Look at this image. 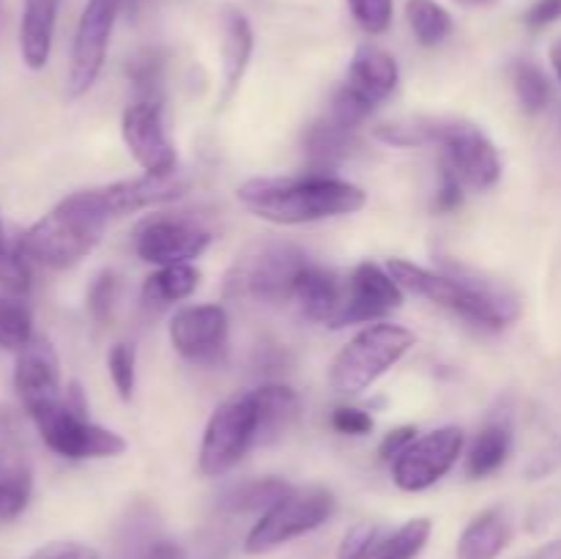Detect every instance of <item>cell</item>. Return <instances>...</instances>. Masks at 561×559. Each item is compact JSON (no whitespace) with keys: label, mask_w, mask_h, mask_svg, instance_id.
<instances>
[{"label":"cell","mask_w":561,"mask_h":559,"mask_svg":"<svg viewBox=\"0 0 561 559\" xmlns=\"http://www.w3.org/2000/svg\"><path fill=\"white\" fill-rule=\"evenodd\" d=\"M236 201L268 223L305 225L359 212L367 195L351 181L310 173L296 179H250L236 190Z\"/></svg>","instance_id":"cell-1"},{"label":"cell","mask_w":561,"mask_h":559,"mask_svg":"<svg viewBox=\"0 0 561 559\" xmlns=\"http://www.w3.org/2000/svg\"><path fill=\"white\" fill-rule=\"evenodd\" d=\"M142 559H190V557H186L184 548L175 546V543L159 540V543H153L146 554H142Z\"/></svg>","instance_id":"cell-43"},{"label":"cell","mask_w":561,"mask_h":559,"mask_svg":"<svg viewBox=\"0 0 561 559\" xmlns=\"http://www.w3.org/2000/svg\"><path fill=\"white\" fill-rule=\"evenodd\" d=\"M436 142L444 148V159L453 164L466 186L491 190L502 179V159L480 126L469 121L438 118Z\"/></svg>","instance_id":"cell-11"},{"label":"cell","mask_w":561,"mask_h":559,"mask_svg":"<svg viewBox=\"0 0 561 559\" xmlns=\"http://www.w3.org/2000/svg\"><path fill=\"white\" fill-rule=\"evenodd\" d=\"M463 181L460 175L455 173L453 164L442 157V179H438V190H436V201H433V208L438 214H449L463 203Z\"/></svg>","instance_id":"cell-38"},{"label":"cell","mask_w":561,"mask_h":559,"mask_svg":"<svg viewBox=\"0 0 561 559\" xmlns=\"http://www.w3.org/2000/svg\"><path fill=\"white\" fill-rule=\"evenodd\" d=\"M201 283V272L192 263H175V266H159V272L148 274L142 283V301L146 307L162 310L195 294Z\"/></svg>","instance_id":"cell-26"},{"label":"cell","mask_w":561,"mask_h":559,"mask_svg":"<svg viewBox=\"0 0 561 559\" xmlns=\"http://www.w3.org/2000/svg\"><path fill=\"white\" fill-rule=\"evenodd\" d=\"M387 272L409 294L422 296L433 305L449 307V310L460 312L463 318L482 323V327L502 329L520 316L518 296L502 285L485 283V280L449 277V274L431 272V269L416 266L403 258H392L387 263Z\"/></svg>","instance_id":"cell-3"},{"label":"cell","mask_w":561,"mask_h":559,"mask_svg":"<svg viewBox=\"0 0 561 559\" xmlns=\"http://www.w3.org/2000/svg\"><path fill=\"white\" fill-rule=\"evenodd\" d=\"M348 5L354 20L362 25V31L373 33V36H378V33H383L392 25V0H348Z\"/></svg>","instance_id":"cell-37"},{"label":"cell","mask_w":561,"mask_h":559,"mask_svg":"<svg viewBox=\"0 0 561 559\" xmlns=\"http://www.w3.org/2000/svg\"><path fill=\"white\" fill-rule=\"evenodd\" d=\"M294 299L299 301L301 312H305L310 321L329 323V318L337 310L340 299H343V285L337 283L332 272L321 266H307L305 272L296 280Z\"/></svg>","instance_id":"cell-25"},{"label":"cell","mask_w":561,"mask_h":559,"mask_svg":"<svg viewBox=\"0 0 561 559\" xmlns=\"http://www.w3.org/2000/svg\"><path fill=\"white\" fill-rule=\"evenodd\" d=\"M387 540L383 529L370 521H359L343 535L337 546V559H376L378 548Z\"/></svg>","instance_id":"cell-34"},{"label":"cell","mask_w":561,"mask_h":559,"mask_svg":"<svg viewBox=\"0 0 561 559\" xmlns=\"http://www.w3.org/2000/svg\"><path fill=\"white\" fill-rule=\"evenodd\" d=\"M211 244V233L201 225L181 217H151L137 228V255L153 266H175L192 263Z\"/></svg>","instance_id":"cell-14"},{"label":"cell","mask_w":561,"mask_h":559,"mask_svg":"<svg viewBox=\"0 0 561 559\" xmlns=\"http://www.w3.org/2000/svg\"><path fill=\"white\" fill-rule=\"evenodd\" d=\"M405 20L414 31L416 42L425 44V47L442 44L455 27L453 14L444 5H438L436 0H409L405 3Z\"/></svg>","instance_id":"cell-29"},{"label":"cell","mask_w":561,"mask_h":559,"mask_svg":"<svg viewBox=\"0 0 561 559\" xmlns=\"http://www.w3.org/2000/svg\"><path fill=\"white\" fill-rule=\"evenodd\" d=\"M513 540V526L502 510H485L458 537L455 557L458 559H499Z\"/></svg>","instance_id":"cell-22"},{"label":"cell","mask_w":561,"mask_h":559,"mask_svg":"<svg viewBox=\"0 0 561 559\" xmlns=\"http://www.w3.org/2000/svg\"><path fill=\"white\" fill-rule=\"evenodd\" d=\"M513 88L518 93V102L529 113H540L548 102H551V82H548L546 71L537 64L520 60L513 69Z\"/></svg>","instance_id":"cell-32"},{"label":"cell","mask_w":561,"mask_h":559,"mask_svg":"<svg viewBox=\"0 0 561 559\" xmlns=\"http://www.w3.org/2000/svg\"><path fill=\"white\" fill-rule=\"evenodd\" d=\"M400 305H403V288L394 283L392 274L378 263L365 261L351 272L348 285L343 288V299L327 327L345 329L351 323L381 321Z\"/></svg>","instance_id":"cell-12"},{"label":"cell","mask_w":561,"mask_h":559,"mask_svg":"<svg viewBox=\"0 0 561 559\" xmlns=\"http://www.w3.org/2000/svg\"><path fill=\"white\" fill-rule=\"evenodd\" d=\"M334 493L321 486L290 488L274 507H268L261 518L252 524L244 540L247 554H268L307 532L327 524L334 513Z\"/></svg>","instance_id":"cell-7"},{"label":"cell","mask_w":561,"mask_h":559,"mask_svg":"<svg viewBox=\"0 0 561 559\" xmlns=\"http://www.w3.org/2000/svg\"><path fill=\"white\" fill-rule=\"evenodd\" d=\"M416 338L411 329L398 323H370L334 356L329 384L340 395H359L392 370L411 349Z\"/></svg>","instance_id":"cell-6"},{"label":"cell","mask_w":561,"mask_h":559,"mask_svg":"<svg viewBox=\"0 0 561 559\" xmlns=\"http://www.w3.org/2000/svg\"><path fill=\"white\" fill-rule=\"evenodd\" d=\"M290 491V486L279 477H255V480H247L241 486H236L228 493L225 504L233 513H266L268 507L279 502L285 493Z\"/></svg>","instance_id":"cell-28"},{"label":"cell","mask_w":561,"mask_h":559,"mask_svg":"<svg viewBox=\"0 0 561 559\" xmlns=\"http://www.w3.org/2000/svg\"><path fill=\"white\" fill-rule=\"evenodd\" d=\"M33 338V316L20 296L0 290V349L20 351Z\"/></svg>","instance_id":"cell-30"},{"label":"cell","mask_w":561,"mask_h":559,"mask_svg":"<svg viewBox=\"0 0 561 559\" xmlns=\"http://www.w3.org/2000/svg\"><path fill=\"white\" fill-rule=\"evenodd\" d=\"M400 71L398 60L381 47H373V44H362L354 53L348 66V77H345L343 85L351 93L367 102L370 107L381 104L383 99L392 96V91L398 88Z\"/></svg>","instance_id":"cell-18"},{"label":"cell","mask_w":561,"mask_h":559,"mask_svg":"<svg viewBox=\"0 0 561 559\" xmlns=\"http://www.w3.org/2000/svg\"><path fill=\"white\" fill-rule=\"evenodd\" d=\"M121 135L126 148L146 173L168 175L179 170V157L162 124V107L157 102H135L124 110Z\"/></svg>","instance_id":"cell-15"},{"label":"cell","mask_w":561,"mask_h":559,"mask_svg":"<svg viewBox=\"0 0 561 559\" xmlns=\"http://www.w3.org/2000/svg\"><path fill=\"white\" fill-rule=\"evenodd\" d=\"M5 250H9V244H5V239H3V219H0V255H3Z\"/></svg>","instance_id":"cell-47"},{"label":"cell","mask_w":561,"mask_h":559,"mask_svg":"<svg viewBox=\"0 0 561 559\" xmlns=\"http://www.w3.org/2000/svg\"><path fill=\"white\" fill-rule=\"evenodd\" d=\"M0 20H3V0H0Z\"/></svg>","instance_id":"cell-48"},{"label":"cell","mask_w":561,"mask_h":559,"mask_svg":"<svg viewBox=\"0 0 561 559\" xmlns=\"http://www.w3.org/2000/svg\"><path fill=\"white\" fill-rule=\"evenodd\" d=\"M124 0H88L77 22L75 42H71L69 64V93L82 96L93 88L102 75L104 58H107L110 36H113L115 20Z\"/></svg>","instance_id":"cell-10"},{"label":"cell","mask_w":561,"mask_h":559,"mask_svg":"<svg viewBox=\"0 0 561 559\" xmlns=\"http://www.w3.org/2000/svg\"><path fill=\"white\" fill-rule=\"evenodd\" d=\"M510 449H513V431H510L507 422H491L471 442L469 455H466V469L471 477H491L493 471L507 464Z\"/></svg>","instance_id":"cell-27"},{"label":"cell","mask_w":561,"mask_h":559,"mask_svg":"<svg viewBox=\"0 0 561 559\" xmlns=\"http://www.w3.org/2000/svg\"><path fill=\"white\" fill-rule=\"evenodd\" d=\"M107 370L121 398L129 400L135 392V349L129 343H115L107 354Z\"/></svg>","instance_id":"cell-35"},{"label":"cell","mask_w":561,"mask_h":559,"mask_svg":"<svg viewBox=\"0 0 561 559\" xmlns=\"http://www.w3.org/2000/svg\"><path fill=\"white\" fill-rule=\"evenodd\" d=\"M433 532L431 518H411L405 521L400 529H394L392 535H387V540L378 548L376 559H416L422 554V548L427 546Z\"/></svg>","instance_id":"cell-31"},{"label":"cell","mask_w":561,"mask_h":559,"mask_svg":"<svg viewBox=\"0 0 561 559\" xmlns=\"http://www.w3.org/2000/svg\"><path fill=\"white\" fill-rule=\"evenodd\" d=\"M463 453V431L458 425H444L438 431L414 438L392 460V480L400 491H427L436 486Z\"/></svg>","instance_id":"cell-9"},{"label":"cell","mask_w":561,"mask_h":559,"mask_svg":"<svg viewBox=\"0 0 561 559\" xmlns=\"http://www.w3.org/2000/svg\"><path fill=\"white\" fill-rule=\"evenodd\" d=\"M107 223L110 214L104 212L99 190H80L31 225L22 233L20 250L27 261L47 269H69L99 244Z\"/></svg>","instance_id":"cell-2"},{"label":"cell","mask_w":561,"mask_h":559,"mask_svg":"<svg viewBox=\"0 0 561 559\" xmlns=\"http://www.w3.org/2000/svg\"><path fill=\"white\" fill-rule=\"evenodd\" d=\"M27 559H102L93 546L77 540H55L47 546L36 548Z\"/></svg>","instance_id":"cell-39"},{"label":"cell","mask_w":561,"mask_h":559,"mask_svg":"<svg viewBox=\"0 0 561 559\" xmlns=\"http://www.w3.org/2000/svg\"><path fill=\"white\" fill-rule=\"evenodd\" d=\"M458 3H463V5H491V3H496V0H458Z\"/></svg>","instance_id":"cell-46"},{"label":"cell","mask_w":561,"mask_h":559,"mask_svg":"<svg viewBox=\"0 0 561 559\" xmlns=\"http://www.w3.org/2000/svg\"><path fill=\"white\" fill-rule=\"evenodd\" d=\"M58 0H25L20 20V53L27 69H44L53 53Z\"/></svg>","instance_id":"cell-20"},{"label":"cell","mask_w":561,"mask_h":559,"mask_svg":"<svg viewBox=\"0 0 561 559\" xmlns=\"http://www.w3.org/2000/svg\"><path fill=\"white\" fill-rule=\"evenodd\" d=\"M99 197H102L104 212L110 214V219L124 217V214L142 212V208L162 206V203L179 201L190 190V181L175 170L168 175H140V179L129 181H115V184L96 186Z\"/></svg>","instance_id":"cell-17"},{"label":"cell","mask_w":561,"mask_h":559,"mask_svg":"<svg viewBox=\"0 0 561 559\" xmlns=\"http://www.w3.org/2000/svg\"><path fill=\"white\" fill-rule=\"evenodd\" d=\"M561 20V0H535V3L526 9L524 22L531 31H542V27L553 25Z\"/></svg>","instance_id":"cell-41"},{"label":"cell","mask_w":561,"mask_h":559,"mask_svg":"<svg viewBox=\"0 0 561 559\" xmlns=\"http://www.w3.org/2000/svg\"><path fill=\"white\" fill-rule=\"evenodd\" d=\"M436 129L438 118H403L392 121V124H381L376 129V135L383 142H392V146H431L436 142Z\"/></svg>","instance_id":"cell-33"},{"label":"cell","mask_w":561,"mask_h":559,"mask_svg":"<svg viewBox=\"0 0 561 559\" xmlns=\"http://www.w3.org/2000/svg\"><path fill=\"white\" fill-rule=\"evenodd\" d=\"M257 409L255 444H274L296 425L301 414V400L285 384H263L252 389Z\"/></svg>","instance_id":"cell-19"},{"label":"cell","mask_w":561,"mask_h":559,"mask_svg":"<svg viewBox=\"0 0 561 559\" xmlns=\"http://www.w3.org/2000/svg\"><path fill=\"white\" fill-rule=\"evenodd\" d=\"M551 64H553V71H557V77L561 82V38L559 42H553V47H551Z\"/></svg>","instance_id":"cell-45"},{"label":"cell","mask_w":561,"mask_h":559,"mask_svg":"<svg viewBox=\"0 0 561 559\" xmlns=\"http://www.w3.org/2000/svg\"><path fill=\"white\" fill-rule=\"evenodd\" d=\"M332 427L345 436H365L373 431V417L367 411L354 409V406H340L332 414Z\"/></svg>","instance_id":"cell-40"},{"label":"cell","mask_w":561,"mask_h":559,"mask_svg":"<svg viewBox=\"0 0 561 559\" xmlns=\"http://www.w3.org/2000/svg\"><path fill=\"white\" fill-rule=\"evenodd\" d=\"M118 301V277L113 272H102L88 288V310L99 323L110 321Z\"/></svg>","instance_id":"cell-36"},{"label":"cell","mask_w":561,"mask_h":559,"mask_svg":"<svg viewBox=\"0 0 561 559\" xmlns=\"http://www.w3.org/2000/svg\"><path fill=\"white\" fill-rule=\"evenodd\" d=\"M252 47H255V36H252V25L247 20L244 11L228 9L222 16V69H225V96L239 88L241 77H244L247 66H250Z\"/></svg>","instance_id":"cell-23"},{"label":"cell","mask_w":561,"mask_h":559,"mask_svg":"<svg viewBox=\"0 0 561 559\" xmlns=\"http://www.w3.org/2000/svg\"><path fill=\"white\" fill-rule=\"evenodd\" d=\"M170 343L195 365H219L230 345L228 310L222 305L184 307L170 321Z\"/></svg>","instance_id":"cell-13"},{"label":"cell","mask_w":561,"mask_h":559,"mask_svg":"<svg viewBox=\"0 0 561 559\" xmlns=\"http://www.w3.org/2000/svg\"><path fill=\"white\" fill-rule=\"evenodd\" d=\"M14 389L16 395H20L25 411H33L38 409V406L64 398L60 362L47 338L33 334V338L16 351Z\"/></svg>","instance_id":"cell-16"},{"label":"cell","mask_w":561,"mask_h":559,"mask_svg":"<svg viewBox=\"0 0 561 559\" xmlns=\"http://www.w3.org/2000/svg\"><path fill=\"white\" fill-rule=\"evenodd\" d=\"M257 431V409L252 392H236L225 398L208 417V425L203 431L201 455L197 466L206 477H219L233 469L247 449L255 447Z\"/></svg>","instance_id":"cell-8"},{"label":"cell","mask_w":561,"mask_h":559,"mask_svg":"<svg viewBox=\"0 0 561 559\" xmlns=\"http://www.w3.org/2000/svg\"><path fill=\"white\" fill-rule=\"evenodd\" d=\"M354 146L356 129L334 118L332 113L323 115L321 121H316L305 135V153L316 170L332 168V164L343 162Z\"/></svg>","instance_id":"cell-24"},{"label":"cell","mask_w":561,"mask_h":559,"mask_svg":"<svg viewBox=\"0 0 561 559\" xmlns=\"http://www.w3.org/2000/svg\"><path fill=\"white\" fill-rule=\"evenodd\" d=\"M33 497V469L14 444H0V524L20 518Z\"/></svg>","instance_id":"cell-21"},{"label":"cell","mask_w":561,"mask_h":559,"mask_svg":"<svg viewBox=\"0 0 561 559\" xmlns=\"http://www.w3.org/2000/svg\"><path fill=\"white\" fill-rule=\"evenodd\" d=\"M27 414L36 422L44 444L60 458H115L126 449V442L118 433L88 420L85 395L77 384H69L64 389V398L38 406Z\"/></svg>","instance_id":"cell-4"},{"label":"cell","mask_w":561,"mask_h":559,"mask_svg":"<svg viewBox=\"0 0 561 559\" xmlns=\"http://www.w3.org/2000/svg\"><path fill=\"white\" fill-rule=\"evenodd\" d=\"M414 438H416V427L411 425L394 427V431H389L387 436H383V442L378 444V455H381V460H394L411 442H414Z\"/></svg>","instance_id":"cell-42"},{"label":"cell","mask_w":561,"mask_h":559,"mask_svg":"<svg viewBox=\"0 0 561 559\" xmlns=\"http://www.w3.org/2000/svg\"><path fill=\"white\" fill-rule=\"evenodd\" d=\"M529 559H561V540H551L537 548Z\"/></svg>","instance_id":"cell-44"},{"label":"cell","mask_w":561,"mask_h":559,"mask_svg":"<svg viewBox=\"0 0 561 559\" xmlns=\"http://www.w3.org/2000/svg\"><path fill=\"white\" fill-rule=\"evenodd\" d=\"M310 266L307 252L294 241L263 239L236 255L228 274V294L239 299L279 305L294 299L296 280Z\"/></svg>","instance_id":"cell-5"}]
</instances>
